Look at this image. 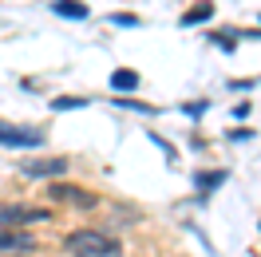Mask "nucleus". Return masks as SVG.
Returning <instances> with one entry per match:
<instances>
[{"mask_svg":"<svg viewBox=\"0 0 261 257\" xmlns=\"http://www.w3.org/2000/svg\"><path fill=\"white\" fill-rule=\"evenodd\" d=\"M182 111H186V115H202V111H206V103H186Z\"/></svg>","mask_w":261,"mask_h":257,"instance_id":"ddd939ff","label":"nucleus"},{"mask_svg":"<svg viewBox=\"0 0 261 257\" xmlns=\"http://www.w3.org/2000/svg\"><path fill=\"white\" fill-rule=\"evenodd\" d=\"M67 162L71 159H24L20 170H24L28 178H60L67 170Z\"/></svg>","mask_w":261,"mask_h":257,"instance_id":"7ed1b4c3","label":"nucleus"},{"mask_svg":"<svg viewBox=\"0 0 261 257\" xmlns=\"http://www.w3.org/2000/svg\"><path fill=\"white\" fill-rule=\"evenodd\" d=\"M206 20H214V4L210 0H202V4H194V8H186L182 12V28H194V24H206Z\"/></svg>","mask_w":261,"mask_h":257,"instance_id":"6e6552de","label":"nucleus"},{"mask_svg":"<svg viewBox=\"0 0 261 257\" xmlns=\"http://www.w3.org/2000/svg\"><path fill=\"white\" fill-rule=\"evenodd\" d=\"M0 146H12V150H40V146H44V131L20 127V123H0Z\"/></svg>","mask_w":261,"mask_h":257,"instance_id":"f03ea898","label":"nucleus"},{"mask_svg":"<svg viewBox=\"0 0 261 257\" xmlns=\"http://www.w3.org/2000/svg\"><path fill=\"white\" fill-rule=\"evenodd\" d=\"M111 24H115V28H139L143 20L135 16V12H115V16H111Z\"/></svg>","mask_w":261,"mask_h":257,"instance_id":"9b49d317","label":"nucleus"},{"mask_svg":"<svg viewBox=\"0 0 261 257\" xmlns=\"http://www.w3.org/2000/svg\"><path fill=\"white\" fill-rule=\"evenodd\" d=\"M36 238L32 234H8V225H0V249L4 253H16V249H32Z\"/></svg>","mask_w":261,"mask_h":257,"instance_id":"423d86ee","label":"nucleus"},{"mask_svg":"<svg viewBox=\"0 0 261 257\" xmlns=\"http://www.w3.org/2000/svg\"><path fill=\"white\" fill-rule=\"evenodd\" d=\"M226 178H229L226 170H202V174H194V186H198L202 194H210V190H218Z\"/></svg>","mask_w":261,"mask_h":257,"instance_id":"9d476101","label":"nucleus"},{"mask_svg":"<svg viewBox=\"0 0 261 257\" xmlns=\"http://www.w3.org/2000/svg\"><path fill=\"white\" fill-rule=\"evenodd\" d=\"M51 12H56V16H67V20H87L91 16V8L80 4V0H51Z\"/></svg>","mask_w":261,"mask_h":257,"instance_id":"0eeeda50","label":"nucleus"},{"mask_svg":"<svg viewBox=\"0 0 261 257\" xmlns=\"http://www.w3.org/2000/svg\"><path fill=\"white\" fill-rule=\"evenodd\" d=\"M75 107H87V99H51V111H75Z\"/></svg>","mask_w":261,"mask_h":257,"instance_id":"f8f14e48","label":"nucleus"},{"mask_svg":"<svg viewBox=\"0 0 261 257\" xmlns=\"http://www.w3.org/2000/svg\"><path fill=\"white\" fill-rule=\"evenodd\" d=\"M51 198H56V202H75V206H95V194H83L80 186H67V182H56V186H51Z\"/></svg>","mask_w":261,"mask_h":257,"instance_id":"39448f33","label":"nucleus"},{"mask_svg":"<svg viewBox=\"0 0 261 257\" xmlns=\"http://www.w3.org/2000/svg\"><path fill=\"white\" fill-rule=\"evenodd\" d=\"M111 87L123 91V95H130V91H139V75L130 67H119V71H111Z\"/></svg>","mask_w":261,"mask_h":257,"instance_id":"1a4fd4ad","label":"nucleus"},{"mask_svg":"<svg viewBox=\"0 0 261 257\" xmlns=\"http://www.w3.org/2000/svg\"><path fill=\"white\" fill-rule=\"evenodd\" d=\"M28 222H48V210H36V206H0V225H28Z\"/></svg>","mask_w":261,"mask_h":257,"instance_id":"20e7f679","label":"nucleus"},{"mask_svg":"<svg viewBox=\"0 0 261 257\" xmlns=\"http://www.w3.org/2000/svg\"><path fill=\"white\" fill-rule=\"evenodd\" d=\"M64 249L71 257H119L123 253V245L111 234H103V229H75V234H67Z\"/></svg>","mask_w":261,"mask_h":257,"instance_id":"f257e3e1","label":"nucleus"}]
</instances>
